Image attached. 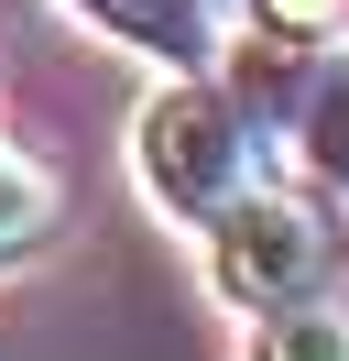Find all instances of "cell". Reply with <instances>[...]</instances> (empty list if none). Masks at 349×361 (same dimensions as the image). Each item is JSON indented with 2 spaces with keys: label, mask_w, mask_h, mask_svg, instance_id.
<instances>
[{
  "label": "cell",
  "mask_w": 349,
  "mask_h": 361,
  "mask_svg": "<svg viewBox=\"0 0 349 361\" xmlns=\"http://www.w3.org/2000/svg\"><path fill=\"white\" fill-rule=\"evenodd\" d=\"M251 361H349V307H327V295H295V307L262 317Z\"/></svg>",
  "instance_id": "obj_5"
},
{
  "label": "cell",
  "mask_w": 349,
  "mask_h": 361,
  "mask_svg": "<svg viewBox=\"0 0 349 361\" xmlns=\"http://www.w3.org/2000/svg\"><path fill=\"white\" fill-rule=\"evenodd\" d=\"M131 164H142L153 208L186 230H208L218 208H240L262 186V142H251V110L208 77H174L142 121H131Z\"/></svg>",
  "instance_id": "obj_1"
},
{
  "label": "cell",
  "mask_w": 349,
  "mask_h": 361,
  "mask_svg": "<svg viewBox=\"0 0 349 361\" xmlns=\"http://www.w3.org/2000/svg\"><path fill=\"white\" fill-rule=\"evenodd\" d=\"M327 263H338V230H327L305 197H284V186H251L240 208H218V219H208V274H218V295L251 307V317L317 295Z\"/></svg>",
  "instance_id": "obj_2"
},
{
  "label": "cell",
  "mask_w": 349,
  "mask_h": 361,
  "mask_svg": "<svg viewBox=\"0 0 349 361\" xmlns=\"http://www.w3.org/2000/svg\"><path fill=\"white\" fill-rule=\"evenodd\" d=\"M77 11L99 33H120V44H142L174 77H208L218 55H240L229 44V0H77Z\"/></svg>",
  "instance_id": "obj_4"
},
{
  "label": "cell",
  "mask_w": 349,
  "mask_h": 361,
  "mask_svg": "<svg viewBox=\"0 0 349 361\" xmlns=\"http://www.w3.org/2000/svg\"><path fill=\"white\" fill-rule=\"evenodd\" d=\"M240 110H251V132L284 121L295 164L349 197V33H305V44L284 33V55L251 44V66H240Z\"/></svg>",
  "instance_id": "obj_3"
},
{
  "label": "cell",
  "mask_w": 349,
  "mask_h": 361,
  "mask_svg": "<svg viewBox=\"0 0 349 361\" xmlns=\"http://www.w3.org/2000/svg\"><path fill=\"white\" fill-rule=\"evenodd\" d=\"M338 252H349V241H338Z\"/></svg>",
  "instance_id": "obj_8"
},
{
  "label": "cell",
  "mask_w": 349,
  "mask_h": 361,
  "mask_svg": "<svg viewBox=\"0 0 349 361\" xmlns=\"http://www.w3.org/2000/svg\"><path fill=\"white\" fill-rule=\"evenodd\" d=\"M251 11H262L273 33H295V44H305V33H338V23H349V0H251Z\"/></svg>",
  "instance_id": "obj_7"
},
{
  "label": "cell",
  "mask_w": 349,
  "mask_h": 361,
  "mask_svg": "<svg viewBox=\"0 0 349 361\" xmlns=\"http://www.w3.org/2000/svg\"><path fill=\"white\" fill-rule=\"evenodd\" d=\"M44 230H55V176H44L33 154H11V142H0V263H11V252H33Z\"/></svg>",
  "instance_id": "obj_6"
}]
</instances>
